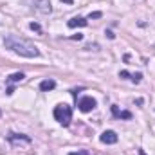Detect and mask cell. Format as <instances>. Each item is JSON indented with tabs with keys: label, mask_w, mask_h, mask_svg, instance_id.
<instances>
[{
	"label": "cell",
	"mask_w": 155,
	"mask_h": 155,
	"mask_svg": "<svg viewBox=\"0 0 155 155\" xmlns=\"http://www.w3.org/2000/svg\"><path fill=\"white\" fill-rule=\"evenodd\" d=\"M4 47L22 58H38L40 56V51L35 43H31L25 38H20L16 35H7L4 38Z\"/></svg>",
	"instance_id": "1"
},
{
	"label": "cell",
	"mask_w": 155,
	"mask_h": 155,
	"mask_svg": "<svg viewBox=\"0 0 155 155\" xmlns=\"http://www.w3.org/2000/svg\"><path fill=\"white\" fill-rule=\"evenodd\" d=\"M52 116H54V119H56L60 124L69 126V124H71V121H72V108H71L69 105H65V103H60V105H56V107H54Z\"/></svg>",
	"instance_id": "2"
},
{
	"label": "cell",
	"mask_w": 155,
	"mask_h": 155,
	"mask_svg": "<svg viewBox=\"0 0 155 155\" xmlns=\"http://www.w3.org/2000/svg\"><path fill=\"white\" fill-rule=\"evenodd\" d=\"M29 4H31V9H35L40 15H51L52 11L49 0H29Z\"/></svg>",
	"instance_id": "3"
},
{
	"label": "cell",
	"mask_w": 155,
	"mask_h": 155,
	"mask_svg": "<svg viewBox=\"0 0 155 155\" xmlns=\"http://www.w3.org/2000/svg\"><path fill=\"white\" fill-rule=\"evenodd\" d=\"M96 107H97V101H96L92 96H85V97H81V99L78 101V108H79L83 114H87V112H92Z\"/></svg>",
	"instance_id": "4"
},
{
	"label": "cell",
	"mask_w": 155,
	"mask_h": 155,
	"mask_svg": "<svg viewBox=\"0 0 155 155\" xmlns=\"http://www.w3.org/2000/svg\"><path fill=\"white\" fill-rule=\"evenodd\" d=\"M99 139H101V143H105V144H116L119 137H117V134L114 132V130H107V132L101 134Z\"/></svg>",
	"instance_id": "5"
},
{
	"label": "cell",
	"mask_w": 155,
	"mask_h": 155,
	"mask_svg": "<svg viewBox=\"0 0 155 155\" xmlns=\"http://www.w3.org/2000/svg\"><path fill=\"white\" fill-rule=\"evenodd\" d=\"M7 141L9 143H13V144H16V143H31V137L29 135H24V134H9L7 135Z\"/></svg>",
	"instance_id": "6"
},
{
	"label": "cell",
	"mask_w": 155,
	"mask_h": 155,
	"mask_svg": "<svg viewBox=\"0 0 155 155\" xmlns=\"http://www.w3.org/2000/svg\"><path fill=\"white\" fill-rule=\"evenodd\" d=\"M67 25H69L71 29H74V27H87V25H88V20L83 18V16H74L72 20H69Z\"/></svg>",
	"instance_id": "7"
},
{
	"label": "cell",
	"mask_w": 155,
	"mask_h": 155,
	"mask_svg": "<svg viewBox=\"0 0 155 155\" xmlns=\"http://www.w3.org/2000/svg\"><path fill=\"white\" fill-rule=\"evenodd\" d=\"M119 78H128V79H132L134 83H141V79H143V74H141V72L130 74L128 71H121V72H119Z\"/></svg>",
	"instance_id": "8"
},
{
	"label": "cell",
	"mask_w": 155,
	"mask_h": 155,
	"mask_svg": "<svg viewBox=\"0 0 155 155\" xmlns=\"http://www.w3.org/2000/svg\"><path fill=\"white\" fill-rule=\"evenodd\" d=\"M112 114H114V117H119V119H132V114L128 112V110H119L117 108V105H112Z\"/></svg>",
	"instance_id": "9"
},
{
	"label": "cell",
	"mask_w": 155,
	"mask_h": 155,
	"mask_svg": "<svg viewBox=\"0 0 155 155\" xmlns=\"http://www.w3.org/2000/svg\"><path fill=\"white\" fill-rule=\"evenodd\" d=\"M56 87V81L54 79H43L41 83H40V90H43V92H49V90H52Z\"/></svg>",
	"instance_id": "10"
},
{
	"label": "cell",
	"mask_w": 155,
	"mask_h": 155,
	"mask_svg": "<svg viewBox=\"0 0 155 155\" xmlns=\"http://www.w3.org/2000/svg\"><path fill=\"white\" fill-rule=\"evenodd\" d=\"M24 78H25L24 72H15V74H11V76L5 79V83H18V81H22Z\"/></svg>",
	"instance_id": "11"
},
{
	"label": "cell",
	"mask_w": 155,
	"mask_h": 155,
	"mask_svg": "<svg viewBox=\"0 0 155 155\" xmlns=\"http://www.w3.org/2000/svg\"><path fill=\"white\" fill-rule=\"evenodd\" d=\"M29 27H31V31L41 33V27H40V24H36V22H31V24H29Z\"/></svg>",
	"instance_id": "12"
},
{
	"label": "cell",
	"mask_w": 155,
	"mask_h": 155,
	"mask_svg": "<svg viewBox=\"0 0 155 155\" xmlns=\"http://www.w3.org/2000/svg\"><path fill=\"white\" fill-rule=\"evenodd\" d=\"M103 16V13L101 11H96V13H90L88 15V20H92V18H101Z\"/></svg>",
	"instance_id": "13"
},
{
	"label": "cell",
	"mask_w": 155,
	"mask_h": 155,
	"mask_svg": "<svg viewBox=\"0 0 155 155\" xmlns=\"http://www.w3.org/2000/svg\"><path fill=\"white\" fill-rule=\"evenodd\" d=\"M69 155H92L88 150H79V152H71Z\"/></svg>",
	"instance_id": "14"
},
{
	"label": "cell",
	"mask_w": 155,
	"mask_h": 155,
	"mask_svg": "<svg viewBox=\"0 0 155 155\" xmlns=\"http://www.w3.org/2000/svg\"><path fill=\"white\" fill-rule=\"evenodd\" d=\"M107 36H108V38H110V40H114V38H116V35H114L112 31H107Z\"/></svg>",
	"instance_id": "15"
},
{
	"label": "cell",
	"mask_w": 155,
	"mask_h": 155,
	"mask_svg": "<svg viewBox=\"0 0 155 155\" xmlns=\"http://www.w3.org/2000/svg\"><path fill=\"white\" fill-rule=\"evenodd\" d=\"M5 92H7V96H11V94L15 92V88H13V87H7V90H5Z\"/></svg>",
	"instance_id": "16"
},
{
	"label": "cell",
	"mask_w": 155,
	"mask_h": 155,
	"mask_svg": "<svg viewBox=\"0 0 155 155\" xmlns=\"http://www.w3.org/2000/svg\"><path fill=\"white\" fill-rule=\"evenodd\" d=\"M72 40H83V35H79V33H78V35L72 36Z\"/></svg>",
	"instance_id": "17"
},
{
	"label": "cell",
	"mask_w": 155,
	"mask_h": 155,
	"mask_svg": "<svg viewBox=\"0 0 155 155\" xmlns=\"http://www.w3.org/2000/svg\"><path fill=\"white\" fill-rule=\"evenodd\" d=\"M61 2H63V4H67V5H71V4H72L74 0H61Z\"/></svg>",
	"instance_id": "18"
},
{
	"label": "cell",
	"mask_w": 155,
	"mask_h": 155,
	"mask_svg": "<svg viewBox=\"0 0 155 155\" xmlns=\"http://www.w3.org/2000/svg\"><path fill=\"white\" fill-rule=\"evenodd\" d=\"M139 155H146L144 153V150H139Z\"/></svg>",
	"instance_id": "19"
},
{
	"label": "cell",
	"mask_w": 155,
	"mask_h": 155,
	"mask_svg": "<svg viewBox=\"0 0 155 155\" xmlns=\"http://www.w3.org/2000/svg\"><path fill=\"white\" fill-rule=\"evenodd\" d=\"M0 116H2V112H0Z\"/></svg>",
	"instance_id": "20"
}]
</instances>
